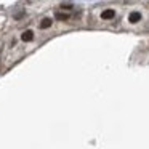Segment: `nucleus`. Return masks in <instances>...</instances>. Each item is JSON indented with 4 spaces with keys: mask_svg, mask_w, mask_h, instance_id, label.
I'll return each mask as SVG.
<instances>
[{
    "mask_svg": "<svg viewBox=\"0 0 149 149\" xmlns=\"http://www.w3.org/2000/svg\"><path fill=\"white\" fill-rule=\"evenodd\" d=\"M114 16H116V11L114 10H104L103 13H101V18H103V19H112Z\"/></svg>",
    "mask_w": 149,
    "mask_h": 149,
    "instance_id": "nucleus-2",
    "label": "nucleus"
},
{
    "mask_svg": "<svg viewBox=\"0 0 149 149\" xmlns=\"http://www.w3.org/2000/svg\"><path fill=\"white\" fill-rule=\"evenodd\" d=\"M23 15H24V13H18L15 18H16V19H21V18H23Z\"/></svg>",
    "mask_w": 149,
    "mask_h": 149,
    "instance_id": "nucleus-7",
    "label": "nucleus"
},
{
    "mask_svg": "<svg viewBox=\"0 0 149 149\" xmlns=\"http://www.w3.org/2000/svg\"><path fill=\"white\" fill-rule=\"evenodd\" d=\"M55 16H56V19H59V21H68L69 19V15L68 13H56Z\"/></svg>",
    "mask_w": 149,
    "mask_h": 149,
    "instance_id": "nucleus-5",
    "label": "nucleus"
},
{
    "mask_svg": "<svg viewBox=\"0 0 149 149\" xmlns=\"http://www.w3.org/2000/svg\"><path fill=\"white\" fill-rule=\"evenodd\" d=\"M128 21H130V23H133V24L139 23V21H141V13H139V11H133V13L128 16Z\"/></svg>",
    "mask_w": 149,
    "mask_h": 149,
    "instance_id": "nucleus-1",
    "label": "nucleus"
},
{
    "mask_svg": "<svg viewBox=\"0 0 149 149\" xmlns=\"http://www.w3.org/2000/svg\"><path fill=\"white\" fill-rule=\"evenodd\" d=\"M50 26H52V19H50V18L42 19V23H40V29H48Z\"/></svg>",
    "mask_w": 149,
    "mask_h": 149,
    "instance_id": "nucleus-4",
    "label": "nucleus"
},
{
    "mask_svg": "<svg viewBox=\"0 0 149 149\" xmlns=\"http://www.w3.org/2000/svg\"><path fill=\"white\" fill-rule=\"evenodd\" d=\"M21 39H23L24 42H31V40L34 39V32H32V31H26V32H23Z\"/></svg>",
    "mask_w": 149,
    "mask_h": 149,
    "instance_id": "nucleus-3",
    "label": "nucleus"
},
{
    "mask_svg": "<svg viewBox=\"0 0 149 149\" xmlns=\"http://www.w3.org/2000/svg\"><path fill=\"white\" fill-rule=\"evenodd\" d=\"M64 8H66V10H71L72 5H63V10H64Z\"/></svg>",
    "mask_w": 149,
    "mask_h": 149,
    "instance_id": "nucleus-6",
    "label": "nucleus"
}]
</instances>
